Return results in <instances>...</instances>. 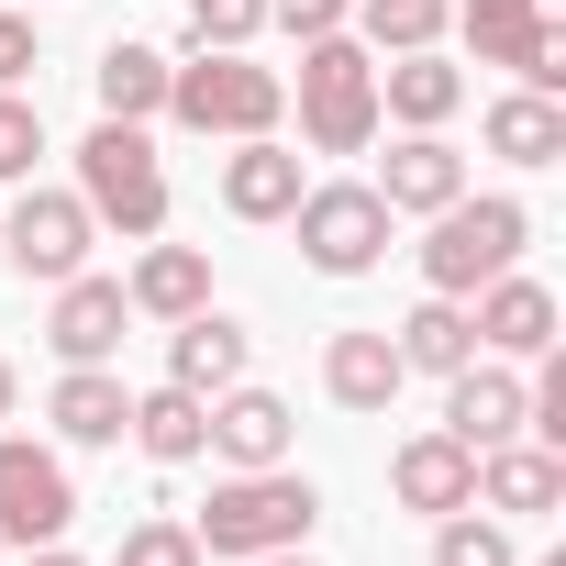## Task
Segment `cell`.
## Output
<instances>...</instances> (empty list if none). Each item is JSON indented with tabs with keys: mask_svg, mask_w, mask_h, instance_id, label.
Here are the masks:
<instances>
[{
	"mask_svg": "<svg viewBox=\"0 0 566 566\" xmlns=\"http://www.w3.org/2000/svg\"><path fill=\"white\" fill-rule=\"evenodd\" d=\"M244 367H255V345H244V323H222V312H189V323L167 334V389H189V400H222Z\"/></svg>",
	"mask_w": 566,
	"mask_h": 566,
	"instance_id": "obj_13",
	"label": "cell"
},
{
	"mask_svg": "<svg viewBox=\"0 0 566 566\" xmlns=\"http://www.w3.org/2000/svg\"><path fill=\"white\" fill-rule=\"evenodd\" d=\"M0 244H12L23 277H45V290H56V277L90 266V200H78V189H23L12 222H0Z\"/></svg>",
	"mask_w": 566,
	"mask_h": 566,
	"instance_id": "obj_8",
	"label": "cell"
},
{
	"mask_svg": "<svg viewBox=\"0 0 566 566\" xmlns=\"http://www.w3.org/2000/svg\"><path fill=\"white\" fill-rule=\"evenodd\" d=\"M200 455H222V467H290V400H277V389H222L211 400V444Z\"/></svg>",
	"mask_w": 566,
	"mask_h": 566,
	"instance_id": "obj_12",
	"label": "cell"
},
{
	"mask_svg": "<svg viewBox=\"0 0 566 566\" xmlns=\"http://www.w3.org/2000/svg\"><path fill=\"white\" fill-rule=\"evenodd\" d=\"M45 422H56L67 444H123V422H134V389H123L112 367H67V378H56V400H45Z\"/></svg>",
	"mask_w": 566,
	"mask_h": 566,
	"instance_id": "obj_19",
	"label": "cell"
},
{
	"mask_svg": "<svg viewBox=\"0 0 566 566\" xmlns=\"http://www.w3.org/2000/svg\"><path fill=\"white\" fill-rule=\"evenodd\" d=\"M378 200H389V211H444V200H467V156H455L444 134H411V145H389Z\"/></svg>",
	"mask_w": 566,
	"mask_h": 566,
	"instance_id": "obj_17",
	"label": "cell"
},
{
	"mask_svg": "<svg viewBox=\"0 0 566 566\" xmlns=\"http://www.w3.org/2000/svg\"><path fill=\"white\" fill-rule=\"evenodd\" d=\"M522 400H533V389H522L511 367H478V356H467V367L444 378V433H455L467 455H489V444L522 433Z\"/></svg>",
	"mask_w": 566,
	"mask_h": 566,
	"instance_id": "obj_11",
	"label": "cell"
},
{
	"mask_svg": "<svg viewBox=\"0 0 566 566\" xmlns=\"http://www.w3.org/2000/svg\"><path fill=\"white\" fill-rule=\"evenodd\" d=\"M478 345H500V356H555V290H544V277H489V290H478Z\"/></svg>",
	"mask_w": 566,
	"mask_h": 566,
	"instance_id": "obj_15",
	"label": "cell"
},
{
	"mask_svg": "<svg viewBox=\"0 0 566 566\" xmlns=\"http://www.w3.org/2000/svg\"><path fill=\"white\" fill-rule=\"evenodd\" d=\"M290 222H301V255L323 266V277H367L378 255H389V200L378 189H356V178H334V189H301L290 200Z\"/></svg>",
	"mask_w": 566,
	"mask_h": 566,
	"instance_id": "obj_6",
	"label": "cell"
},
{
	"mask_svg": "<svg viewBox=\"0 0 566 566\" xmlns=\"http://www.w3.org/2000/svg\"><path fill=\"white\" fill-rule=\"evenodd\" d=\"M90 90H101V123H145V112H167V56L156 45H101Z\"/></svg>",
	"mask_w": 566,
	"mask_h": 566,
	"instance_id": "obj_23",
	"label": "cell"
},
{
	"mask_svg": "<svg viewBox=\"0 0 566 566\" xmlns=\"http://www.w3.org/2000/svg\"><path fill=\"white\" fill-rule=\"evenodd\" d=\"M345 12H356V0H266V23H290L301 45L312 34H345Z\"/></svg>",
	"mask_w": 566,
	"mask_h": 566,
	"instance_id": "obj_31",
	"label": "cell"
},
{
	"mask_svg": "<svg viewBox=\"0 0 566 566\" xmlns=\"http://www.w3.org/2000/svg\"><path fill=\"white\" fill-rule=\"evenodd\" d=\"M34 156H45V123H34V101H0V178H34Z\"/></svg>",
	"mask_w": 566,
	"mask_h": 566,
	"instance_id": "obj_30",
	"label": "cell"
},
{
	"mask_svg": "<svg viewBox=\"0 0 566 566\" xmlns=\"http://www.w3.org/2000/svg\"><path fill=\"white\" fill-rule=\"evenodd\" d=\"M23 67H34V23H23V12H0V90H12Z\"/></svg>",
	"mask_w": 566,
	"mask_h": 566,
	"instance_id": "obj_32",
	"label": "cell"
},
{
	"mask_svg": "<svg viewBox=\"0 0 566 566\" xmlns=\"http://www.w3.org/2000/svg\"><path fill=\"white\" fill-rule=\"evenodd\" d=\"M244 566H312V555H301V544H277V555H244Z\"/></svg>",
	"mask_w": 566,
	"mask_h": 566,
	"instance_id": "obj_33",
	"label": "cell"
},
{
	"mask_svg": "<svg viewBox=\"0 0 566 566\" xmlns=\"http://www.w3.org/2000/svg\"><path fill=\"white\" fill-rule=\"evenodd\" d=\"M123 433H134V444H145L156 467H189V455L211 444V400H189V389H145Z\"/></svg>",
	"mask_w": 566,
	"mask_h": 566,
	"instance_id": "obj_25",
	"label": "cell"
},
{
	"mask_svg": "<svg viewBox=\"0 0 566 566\" xmlns=\"http://www.w3.org/2000/svg\"><path fill=\"white\" fill-rule=\"evenodd\" d=\"M522 233H533V211L522 200H444L433 211V233H422V277L444 301H478L489 277L522 255Z\"/></svg>",
	"mask_w": 566,
	"mask_h": 566,
	"instance_id": "obj_3",
	"label": "cell"
},
{
	"mask_svg": "<svg viewBox=\"0 0 566 566\" xmlns=\"http://www.w3.org/2000/svg\"><path fill=\"white\" fill-rule=\"evenodd\" d=\"M34 566H78V555H67V544H45V555H34Z\"/></svg>",
	"mask_w": 566,
	"mask_h": 566,
	"instance_id": "obj_34",
	"label": "cell"
},
{
	"mask_svg": "<svg viewBox=\"0 0 566 566\" xmlns=\"http://www.w3.org/2000/svg\"><path fill=\"white\" fill-rule=\"evenodd\" d=\"M378 134V67L356 34H312L301 45V145L312 156H356Z\"/></svg>",
	"mask_w": 566,
	"mask_h": 566,
	"instance_id": "obj_2",
	"label": "cell"
},
{
	"mask_svg": "<svg viewBox=\"0 0 566 566\" xmlns=\"http://www.w3.org/2000/svg\"><path fill=\"white\" fill-rule=\"evenodd\" d=\"M389 489H400V511H433V522H444V511H478V455L433 422V433H411V444L389 455Z\"/></svg>",
	"mask_w": 566,
	"mask_h": 566,
	"instance_id": "obj_9",
	"label": "cell"
},
{
	"mask_svg": "<svg viewBox=\"0 0 566 566\" xmlns=\"http://www.w3.org/2000/svg\"><path fill=\"white\" fill-rule=\"evenodd\" d=\"M67 522H78L67 467L45 444H23V433H0V544H56Z\"/></svg>",
	"mask_w": 566,
	"mask_h": 566,
	"instance_id": "obj_7",
	"label": "cell"
},
{
	"mask_svg": "<svg viewBox=\"0 0 566 566\" xmlns=\"http://www.w3.org/2000/svg\"><path fill=\"white\" fill-rule=\"evenodd\" d=\"M112 566H211V555H200V533H189V522H134Z\"/></svg>",
	"mask_w": 566,
	"mask_h": 566,
	"instance_id": "obj_29",
	"label": "cell"
},
{
	"mask_svg": "<svg viewBox=\"0 0 566 566\" xmlns=\"http://www.w3.org/2000/svg\"><path fill=\"white\" fill-rule=\"evenodd\" d=\"M433 566H511V533H500V522L444 511V522H433Z\"/></svg>",
	"mask_w": 566,
	"mask_h": 566,
	"instance_id": "obj_28",
	"label": "cell"
},
{
	"mask_svg": "<svg viewBox=\"0 0 566 566\" xmlns=\"http://www.w3.org/2000/svg\"><path fill=\"white\" fill-rule=\"evenodd\" d=\"M489 156H511V167H555V156H566V101H555V90H511V101H489Z\"/></svg>",
	"mask_w": 566,
	"mask_h": 566,
	"instance_id": "obj_22",
	"label": "cell"
},
{
	"mask_svg": "<svg viewBox=\"0 0 566 566\" xmlns=\"http://www.w3.org/2000/svg\"><path fill=\"white\" fill-rule=\"evenodd\" d=\"M389 345H400V367H422V378H455V367L478 356V323H467V301H444V290H433V301H422V312H411Z\"/></svg>",
	"mask_w": 566,
	"mask_h": 566,
	"instance_id": "obj_24",
	"label": "cell"
},
{
	"mask_svg": "<svg viewBox=\"0 0 566 566\" xmlns=\"http://www.w3.org/2000/svg\"><path fill=\"white\" fill-rule=\"evenodd\" d=\"M455 101H467V78H455L433 45H411L400 67H378V112H400L411 134H444V112H455Z\"/></svg>",
	"mask_w": 566,
	"mask_h": 566,
	"instance_id": "obj_21",
	"label": "cell"
},
{
	"mask_svg": "<svg viewBox=\"0 0 566 566\" xmlns=\"http://www.w3.org/2000/svg\"><path fill=\"white\" fill-rule=\"evenodd\" d=\"M0 422H12V367H0Z\"/></svg>",
	"mask_w": 566,
	"mask_h": 566,
	"instance_id": "obj_35",
	"label": "cell"
},
{
	"mask_svg": "<svg viewBox=\"0 0 566 566\" xmlns=\"http://www.w3.org/2000/svg\"><path fill=\"white\" fill-rule=\"evenodd\" d=\"M78 200H90V222H123L134 244L167 233V167H156L145 123H101L78 145Z\"/></svg>",
	"mask_w": 566,
	"mask_h": 566,
	"instance_id": "obj_5",
	"label": "cell"
},
{
	"mask_svg": "<svg viewBox=\"0 0 566 566\" xmlns=\"http://www.w3.org/2000/svg\"><path fill=\"white\" fill-rule=\"evenodd\" d=\"M167 112L189 123V134H277V112H290V78L277 67H244V45L233 56H200V67H167Z\"/></svg>",
	"mask_w": 566,
	"mask_h": 566,
	"instance_id": "obj_4",
	"label": "cell"
},
{
	"mask_svg": "<svg viewBox=\"0 0 566 566\" xmlns=\"http://www.w3.org/2000/svg\"><path fill=\"white\" fill-rule=\"evenodd\" d=\"M356 23H367V45L411 56V45H433V34L455 23V0H356Z\"/></svg>",
	"mask_w": 566,
	"mask_h": 566,
	"instance_id": "obj_26",
	"label": "cell"
},
{
	"mask_svg": "<svg viewBox=\"0 0 566 566\" xmlns=\"http://www.w3.org/2000/svg\"><path fill=\"white\" fill-rule=\"evenodd\" d=\"M123 301H134V312H156V323L211 312V255H200V244H156V233H145V255H134V277H123Z\"/></svg>",
	"mask_w": 566,
	"mask_h": 566,
	"instance_id": "obj_16",
	"label": "cell"
},
{
	"mask_svg": "<svg viewBox=\"0 0 566 566\" xmlns=\"http://www.w3.org/2000/svg\"><path fill=\"white\" fill-rule=\"evenodd\" d=\"M266 34V0H189V56H233Z\"/></svg>",
	"mask_w": 566,
	"mask_h": 566,
	"instance_id": "obj_27",
	"label": "cell"
},
{
	"mask_svg": "<svg viewBox=\"0 0 566 566\" xmlns=\"http://www.w3.org/2000/svg\"><path fill=\"white\" fill-rule=\"evenodd\" d=\"M290 200H301V156L277 145V134H244L222 156V211L233 222H290Z\"/></svg>",
	"mask_w": 566,
	"mask_h": 566,
	"instance_id": "obj_14",
	"label": "cell"
},
{
	"mask_svg": "<svg viewBox=\"0 0 566 566\" xmlns=\"http://www.w3.org/2000/svg\"><path fill=\"white\" fill-rule=\"evenodd\" d=\"M478 489H489V511H555V500H566V455L511 433V444L478 455Z\"/></svg>",
	"mask_w": 566,
	"mask_h": 566,
	"instance_id": "obj_20",
	"label": "cell"
},
{
	"mask_svg": "<svg viewBox=\"0 0 566 566\" xmlns=\"http://www.w3.org/2000/svg\"><path fill=\"white\" fill-rule=\"evenodd\" d=\"M123 323H134V301H123V277H56V323H45V345L67 356V367H101L112 345H123Z\"/></svg>",
	"mask_w": 566,
	"mask_h": 566,
	"instance_id": "obj_10",
	"label": "cell"
},
{
	"mask_svg": "<svg viewBox=\"0 0 566 566\" xmlns=\"http://www.w3.org/2000/svg\"><path fill=\"white\" fill-rule=\"evenodd\" d=\"M312 522H323V489L301 467H233L189 533H200V555H277V544H301Z\"/></svg>",
	"mask_w": 566,
	"mask_h": 566,
	"instance_id": "obj_1",
	"label": "cell"
},
{
	"mask_svg": "<svg viewBox=\"0 0 566 566\" xmlns=\"http://www.w3.org/2000/svg\"><path fill=\"white\" fill-rule=\"evenodd\" d=\"M400 378H411V367H400L389 334H334V345H323V389H334L345 411H389Z\"/></svg>",
	"mask_w": 566,
	"mask_h": 566,
	"instance_id": "obj_18",
	"label": "cell"
}]
</instances>
